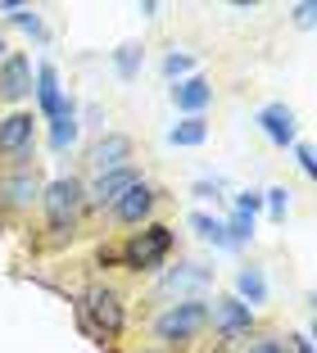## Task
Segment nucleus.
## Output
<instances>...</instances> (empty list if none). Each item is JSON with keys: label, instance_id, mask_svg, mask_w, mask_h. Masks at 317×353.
<instances>
[{"label": "nucleus", "instance_id": "21", "mask_svg": "<svg viewBox=\"0 0 317 353\" xmlns=\"http://www.w3.org/2000/svg\"><path fill=\"white\" fill-rule=\"evenodd\" d=\"M141 46H118L113 50V68H118V77H136V68H141Z\"/></svg>", "mask_w": 317, "mask_h": 353}, {"label": "nucleus", "instance_id": "3", "mask_svg": "<svg viewBox=\"0 0 317 353\" xmlns=\"http://www.w3.org/2000/svg\"><path fill=\"white\" fill-rule=\"evenodd\" d=\"M41 208H46V222H50L55 231H68L86 208V186L77 176H55L41 190Z\"/></svg>", "mask_w": 317, "mask_h": 353}, {"label": "nucleus", "instance_id": "8", "mask_svg": "<svg viewBox=\"0 0 317 353\" xmlns=\"http://www.w3.org/2000/svg\"><path fill=\"white\" fill-rule=\"evenodd\" d=\"M32 145H37V118L32 114H5L0 118V154L28 159Z\"/></svg>", "mask_w": 317, "mask_h": 353}, {"label": "nucleus", "instance_id": "11", "mask_svg": "<svg viewBox=\"0 0 317 353\" xmlns=\"http://www.w3.org/2000/svg\"><path fill=\"white\" fill-rule=\"evenodd\" d=\"M254 123L263 127V136L272 141L276 150H286V145H295V114H290L281 100H272V104H263L254 114Z\"/></svg>", "mask_w": 317, "mask_h": 353}, {"label": "nucleus", "instance_id": "23", "mask_svg": "<svg viewBox=\"0 0 317 353\" xmlns=\"http://www.w3.org/2000/svg\"><path fill=\"white\" fill-rule=\"evenodd\" d=\"M240 353H290V344L281 340V335H258V340H249Z\"/></svg>", "mask_w": 317, "mask_h": 353}, {"label": "nucleus", "instance_id": "22", "mask_svg": "<svg viewBox=\"0 0 317 353\" xmlns=\"http://www.w3.org/2000/svg\"><path fill=\"white\" fill-rule=\"evenodd\" d=\"M191 68H195V59H191L186 50H168V54H164V77H173V82L191 77Z\"/></svg>", "mask_w": 317, "mask_h": 353}, {"label": "nucleus", "instance_id": "13", "mask_svg": "<svg viewBox=\"0 0 317 353\" xmlns=\"http://www.w3.org/2000/svg\"><path fill=\"white\" fill-rule=\"evenodd\" d=\"M173 104L182 109L186 118H200L209 104H213V82H209V77H200V73L182 77V82L173 86Z\"/></svg>", "mask_w": 317, "mask_h": 353}, {"label": "nucleus", "instance_id": "5", "mask_svg": "<svg viewBox=\"0 0 317 353\" xmlns=\"http://www.w3.org/2000/svg\"><path fill=\"white\" fill-rule=\"evenodd\" d=\"M209 326H213V335L227 340V344L249 340V331H254V308L240 303L236 294H222V299L209 303Z\"/></svg>", "mask_w": 317, "mask_h": 353}, {"label": "nucleus", "instance_id": "14", "mask_svg": "<svg viewBox=\"0 0 317 353\" xmlns=\"http://www.w3.org/2000/svg\"><path fill=\"white\" fill-rule=\"evenodd\" d=\"M64 104V91H59V73H55V63H37V114L50 123L59 114Z\"/></svg>", "mask_w": 317, "mask_h": 353}, {"label": "nucleus", "instance_id": "4", "mask_svg": "<svg viewBox=\"0 0 317 353\" xmlns=\"http://www.w3.org/2000/svg\"><path fill=\"white\" fill-rule=\"evenodd\" d=\"M168 254H173V227H164V222H145L123 245V263L132 272H159Z\"/></svg>", "mask_w": 317, "mask_h": 353}, {"label": "nucleus", "instance_id": "25", "mask_svg": "<svg viewBox=\"0 0 317 353\" xmlns=\"http://www.w3.org/2000/svg\"><path fill=\"white\" fill-rule=\"evenodd\" d=\"M295 159H299V168H304L308 176L317 172V159H313V145H304V141H295Z\"/></svg>", "mask_w": 317, "mask_h": 353}, {"label": "nucleus", "instance_id": "9", "mask_svg": "<svg viewBox=\"0 0 317 353\" xmlns=\"http://www.w3.org/2000/svg\"><path fill=\"white\" fill-rule=\"evenodd\" d=\"M91 168H95V176L100 172H118V168H132V136L127 132H104L100 141L91 145Z\"/></svg>", "mask_w": 317, "mask_h": 353}, {"label": "nucleus", "instance_id": "19", "mask_svg": "<svg viewBox=\"0 0 317 353\" xmlns=\"http://www.w3.org/2000/svg\"><path fill=\"white\" fill-rule=\"evenodd\" d=\"M191 227L200 231L204 240H213L218 250H231V236H227V227L218 218H209V213H191Z\"/></svg>", "mask_w": 317, "mask_h": 353}, {"label": "nucleus", "instance_id": "15", "mask_svg": "<svg viewBox=\"0 0 317 353\" xmlns=\"http://www.w3.org/2000/svg\"><path fill=\"white\" fill-rule=\"evenodd\" d=\"M209 281H213V272H209V268H200V263H177V268L159 281V290L182 294V290H200V285H209Z\"/></svg>", "mask_w": 317, "mask_h": 353}, {"label": "nucleus", "instance_id": "10", "mask_svg": "<svg viewBox=\"0 0 317 353\" xmlns=\"http://www.w3.org/2000/svg\"><path fill=\"white\" fill-rule=\"evenodd\" d=\"M136 181H145L141 172H136V163L132 168H118V172H100L86 186V204H95V208H113V199L123 195L127 186H136Z\"/></svg>", "mask_w": 317, "mask_h": 353}, {"label": "nucleus", "instance_id": "1", "mask_svg": "<svg viewBox=\"0 0 317 353\" xmlns=\"http://www.w3.org/2000/svg\"><path fill=\"white\" fill-rule=\"evenodd\" d=\"M209 331V299H173L154 312L150 335L159 340V349H186Z\"/></svg>", "mask_w": 317, "mask_h": 353}, {"label": "nucleus", "instance_id": "17", "mask_svg": "<svg viewBox=\"0 0 317 353\" xmlns=\"http://www.w3.org/2000/svg\"><path fill=\"white\" fill-rule=\"evenodd\" d=\"M236 299L240 303H249V308H258V303H267V276H263V268H240L236 272Z\"/></svg>", "mask_w": 317, "mask_h": 353}, {"label": "nucleus", "instance_id": "20", "mask_svg": "<svg viewBox=\"0 0 317 353\" xmlns=\"http://www.w3.org/2000/svg\"><path fill=\"white\" fill-rule=\"evenodd\" d=\"M222 227H227V236H231V250H240V245L254 236V218H249V213H240V208H236V213L222 222Z\"/></svg>", "mask_w": 317, "mask_h": 353}, {"label": "nucleus", "instance_id": "2", "mask_svg": "<svg viewBox=\"0 0 317 353\" xmlns=\"http://www.w3.org/2000/svg\"><path fill=\"white\" fill-rule=\"evenodd\" d=\"M77 322H82V331L95 335V340H113L127 322L123 294L113 290V285H91V290L82 294V303H77Z\"/></svg>", "mask_w": 317, "mask_h": 353}, {"label": "nucleus", "instance_id": "26", "mask_svg": "<svg viewBox=\"0 0 317 353\" xmlns=\"http://www.w3.org/2000/svg\"><path fill=\"white\" fill-rule=\"evenodd\" d=\"M236 208H240V213H249V218H254L258 208H263V195H254V190H245V195L236 199Z\"/></svg>", "mask_w": 317, "mask_h": 353}, {"label": "nucleus", "instance_id": "27", "mask_svg": "<svg viewBox=\"0 0 317 353\" xmlns=\"http://www.w3.org/2000/svg\"><path fill=\"white\" fill-rule=\"evenodd\" d=\"M313 14H317V5H308V0H304V5H299V10H295V19H299V23H304V28H308V23H313Z\"/></svg>", "mask_w": 317, "mask_h": 353}, {"label": "nucleus", "instance_id": "30", "mask_svg": "<svg viewBox=\"0 0 317 353\" xmlns=\"http://www.w3.org/2000/svg\"><path fill=\"white\" fill-rule=\"evenodd\" d=\"M145 353H164V349H145Z\"/></svg>", "mask_w": 317, "mask_h": 353}, {"label": "nucleus", "instance_id": "24", "mask_svg": "<svg viewBox=\"0 0 317 353\" xmlns=\"http://www.w3.org/2000/svg\"><path fill=\"white\" fill-rule=\"evenodd\" d=\"M263 199H267V208H272V218H276V222H286L290 190H286V186H272V190H263Z\"/></svg>", "mask_w": 317, "mask_h": 353}, {"label": "nucleus", "instance_id": "6", "mask_svg": "<svg viewBox=\"0 0 317 353\" xmlns=\"http://www.w3.org/2000/svg\"><path fill=\"white\" fill-rule=\"evenodd\" d=\"M41 190H46L41 172H37V168H28V163L10 168V172H0V208H10V213H23V208L41 204Z\"/></svg>", "mask_w": 317, "mask_h": 353}, {"label": "nucleus", "instance_id": "7", "mask_svg": "<svg viewBox=\"0 0 317 353\" xmlns=\"http://www.w3.org/2000/svg\"><path fill=\"white\" fill-rule=\"evenodd\" d=\"M154 204H159V190L150 186V181H136V186H127L123 195L113 199V222L118 227H145L150 222V213H154Z\"/></svg>", "mask_w": 317, "mask_h": 353}, {"label": "nucleus", "instance_id": "28", "mask_svg": "<svg viewBox=\"0 0 317 353\" xmlns=\"http://www.w3.org/2000/svg\"><path fill=\"white\" fill-rule=\"evenodd\" d=\"M295 353H313V335H308V331L295 335Z\"/></svg>", "mask_w": 317, "mask_h": 353}, {"label": "nucleus", "instance_id": "18", "mask_svg": "<svg viewBox=\"0 0 317 353\" xmlns=\"http://www.w3.org/2000/svg\"><path fill=\"white\" fill-rule=\"evenodd\" d=\"M168 141H173V145H182V150L204 145V141H209V123H204V118H182V123L168 127Z\"/></svg>", "mask_w": 317, "mask_h": 353}, {"label": "nucleus", "instance_id": "12", "mask_svg": "<svg viewBox=\"0 0 317 353\" xmlns=\"http://www.w3.org/2000/svg\"><path fill=\"white\" fill-rule=\"evenodd\" d=\"M32 91V59L28 54H5L0 59V100L19 104Z\"/></svg>", "mask_w": 317, "mask_h": 353}, {"label": "nucleus", "instance_id": "16", "mask_svg": "<svg viewBox=\"0 0 317 353\" xmlns=\"http://www.w3.org/2000/svg\"><path fill=\"white\" fill-rule=\"evenodd\" d=\"M73 141H77V104H73V95H64L59 104V114L50 118V150H68Z\"/></svg>", "mask_w": 317, "mask_h": 353}, {"label": "nucleus", "instance_id": "29", "mask_svg": "<svg viewBox=\"0 0 317 353\" xmlns=\"http://www.w3.org/2000/svg\"><path fill=\"white\" fill-rule=\"evenodd\" d=\"M0 59H5V37H0Z\"/></svg>", "mask_w": 317, "mask_h": 353}]
</instances>
